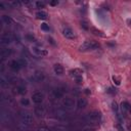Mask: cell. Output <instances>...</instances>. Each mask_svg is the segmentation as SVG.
<instances>
[{
    "instance_id": "obj_18",
    "label": "cell",
    "mask_w": 131,
    "mask_h": 131,
    "mask_svg": "<svg viewBox=\"0 0 131 131\" xmlns=\"http://www.w3.org/2000/svg\"><path fill=\"white\" fill-rule=\"evenodd\" d=\"M10 37H8V35H3L1 37V44H7L10 42Z\"/></svg>"
},
{
    "instance_id": "obj_7",
    "label": "cell",
    "mask_w": 131,
    "mask_h": 131,
    "mask_svg": "<svg viewBox=\"0 0 131 131\" xmlns=\"http://www.w3.org/2000/svg\"><path fill=\"white\" fill-rule=\"evenodd\" d=\"M20 118H21V120H23L25 123H27V124H31V123L33 122V117H32V115L29 114V113H21Z\"/></svg>"
},
{
    "instance_id": "obj_10",
    "label": "cell",
    "mask_w": 131,
    "mask_h": 131,
    "mask_svg": "<svg viewBox=\"0 0 131 131\" xmlns=\"http://www.w3.org/2000/svg\"><path fill=\"white\" fill-rule=\"evenodd\" d=\"M53 70H54V73L56 75H62L63 74V68L60 63H55L53 67Z\"/></svg>"
},
{
    "instance_id": "obj_29",
    "label": "cell",
    "mask_w": 131,
    "mask_h": 131,
    "mask_svg": "<svg viewBox=\"0 0 131 131\" xmlns=\"http://www.w3.org/2000/svg\"><path fill=\"white\" fill-rule=\"evenodd\" d=\"M48 41L52 44V45H55V42H54V39L52 38V37H48Z\"/></svg>"
},
{
    "instance_id": "obj_14",
    "label": "cell",
    "mask_w": 131,
    "mask_h": 131,
    "mask_svg": "<svg viewBox=\"0 0 131 131\" xmlns=\"http://www.w3.org/2000/svg\"><path fill=\"white\" fill-rule=\"evenodd\" d=\"M10 49H8V48H4V49H1V51H0V56H1V58H5V57H8V55L10 54Z\"/></svg>"
},
{
    "instance_id": "obj_24",
    "label": "cell",
    "mask_w": 131,
    "mask_h": 131,
    "mask_svg": "<svg viewBox=\"0 0 131 131\" xmlns=\"http://www.w3.org/2000/svg\"><path fill=\"white\" fill-rule=\"evenodd\" d=\"M35 113H36V115H38V116H42V114H43V110L41 108V106H36V108H35Z\"/></svg>"
},
{
    "instance_id": "obj_19",
    "label": "cell",
    "mask_w": 131,
    "mask_h": 131,
    "mask_svg": "<svg viewBox=\"0 0 131 131\" xmlns=\"http://www.w3.org/2000/svg\"><path fill=\"white\" fill-rule=\"evenodd\" d=\"M1 20H2L5 25H8V24L11 23V18H10L8 15H2V16H1Z\"/></svg>"
},
{
    "instance_id": "obj_21",
    "label": "cell",
    "mask_w": 131,
    "mask_h": 131,
    "mask_svg": "<svg viewBox=\"0 0 131 131\" xmlns=\"http://www.w3.org/2000/svg\"><path fill=\"white\" fill-rule=\"evenodd\" d=\"M20 103H21V105H24V106H29V105H30V100H29L28 98H21Z\"/></svg>"
},
{
    "instance_id": "obj_31",
    "label": "cell",
    "mask_w": 131,
    "mask_h": 131,
    "mask_svg": "<svg viewBox=\"0 0 131 131\" xmlns=\"http://www.w3.org/2000/svg\"><path fill=\"white\" fill-rule=\"evenodd\" d=\"M126 23H127V25H128V26H130V27H131V18H127Z\"/></svg>"
},
{
    "instance_id": "obj_12",
    "label": "cell",
    "mask_w": 131,
    "mask_h": 131,
    "mask_svg": "<svg viewBox=\"0 0 131 131\" xmlns=\"http://www.w3.org/2000/svg\"><path fill=\"white\" fill-rule=\"evenodd\" d=\"M90 32H91L93 35H95V36L104 37V34L102 33V31H100V30H98V29H96V28H94V27H91V28H90Z\"/></svg>"
},
{
    "instance_id": "obj_1",
    "label": "cell",
    "mask_w": 131,
    "mask_h": 131,
    "mask_svg": "<svg viewBox=\"0 0 131 131\" xmlns=\"http://www.w3.org/2000/svg\"><path fill=\"white\" fill-rule=\"evenodd\" d=\"M99 47V44L94 41V40H86L80 47H79V50L80 51H88V50H93V49H96Z\"/></svg>"
},
{
    "instance_id": "obj_23",
    "label": "cell",
    "mask_w": 131,
    "mask_h": 131,
    "mask_svg": "<svg viewBox=\"0 0 131 131\" xmlns=\"http://www.w3.org/2000/svg\"><path fill=\"white\" fill-rule=\"evenodd\" d=\"M41 30L42 31H45V32H49V25H47L45 23L41 24Z\"/></svg>"
},
{
    "instance_id": "obj_2",
    "label": "cell",
    "mask_w": 131,
    "mask_h": 131,
    "mask_svg": "<svg viewBox=\"0 0 131 131\" xmlns=\"http://www.w3.org/2000/svg\"><path fill=\"white\" fill-rule=\"evenodd\" d=\"M69 74H70V76H71L78 84H81V83L83 82V78H82L83 71H82L81 69H78V68L73 69V70H71V71L69 72Z\"/></svg>"
},
{
    "instance_id": "obj_6",
    "label": "cell",
    "mask_w": 131,
    "mask_h": 131,
    "mask_svg": "<svg viewBox=\"0 0 131 131\" xmlns=\"http://www.w3.org/2000/svg\"><path fill=\"white\" fill-rule=\"evenodd\" d=\"M8 66H9V68H10L12 71H14V72H16V71H18L20 68H23V67L20 66L19 61H18V60H15V59L10 60L9 63H8Z\"/></svg>"
},
{
    "instance_id": "obj_17",
    "label": "cell",
    "mask_w": 131,
    "mask_h": 131,
    "mask_svg": "<svg viewBox=\"0 0 131 131\" xmlns=\"http://www.w3.org/2000/svg\"><path fill=\"white\" fill-rule=\"evenodd\" d=\"M15 90H16V92H17L18 94H25V93H26V87L23 86V85H18V86H16Z\"/></svg>"
},
{
    "instance_id": "obj_13",
    "label": "cell",
    "mask_w": 131,
    "mask_h": 131,
    "mask_svg": "<svg viewBox=\"0 0 131 131\" xmlns=\"http://www.w3.org/2000/svg\"><path fill=\"white\" fill-rule=\"evenodd\" d=\"M33 51L37 54V55H40V56H44V55H47L48 52L44 49H41V48H37V47H34L33 48Z\"/></svg>"
},
{
    "instance_id": "obj_3",
    "label": "cell",
    "mask_w": 131,
    "mask_h": 131,
    "mask_svg": "<svg viewBox=\"0 0 131 131\" xmlns=\"http://www.w3.org/2000/svg\"><path fill=\"white\" fill-rule=\"evenodd\" d=\"M62 35H63V37H66L69 40H74L76 38V35H75L74 31L70 27H64L62 29Z\"/></svg>"
},
{
    "instance_id": "obj_15",
    "label": "cell",
    "mask_w": 131,
    "mask_h": 131,
    "mask_svg": "<svg viewBox=\"0 0 131 131\" xmlns=\"http://www.w3.org/2000/svg\"><path fill=\"white\" fill-rule=\"evenodd\" d=\"M63 93H64V91H63L61 88H56V89H54V91H53V94H54V96H55L56 98L61 97V96L63 95Z\"/></svg>"
},
{
    "instance_id": "obj_32",
    "label": "cell",
    "mask_w": 131,
    "mask_h": 131,
    "mask_svg": "<svg viewBox=\"0 0 131 131\" xmlns=\"http://www.w3.org/2000/svg\"><path fill=\"white\" fill-rule=\"evenodd\" d=\"M85 92H86L87 94H89V93H90V91H89V89H85Z\"/></svg>"
},
{
    "instance_id": "obj_20",
    "label": "cell",
    "mask_w": 131,
    "mask_h": 131,
    "mask_svg": "<svg viewBox=\"0 0 131 131\" xmlns=\"http://www.w3.org/2000/svg\"><path fill=\"white\" fill-rule=\"evenodd\" d=\"M81 28L83 29V30H90V27H89V25H88V23L85 20V19H83V20H81Z\"/></svg>"
},
{
    "instance_id": "obj_8",
    "label": "cell",
    "mask_w": 131,
    "mask_h": 131,
    "mask_svg": "<svg viewBox=\"0 0 131 131\" xmlns=\"http://www.w3.org/2000/svg\"><path fill=\"white\" fill-rule=\"evenodd\" d=\"M32 79H33V81H35V82H40V81H42V80L44 79V74H43L42 72H36V73L33 75Z\"/></svg>"
},
{
    "instance_id": "obj_26",
    "label": "cell",
    "mask_w": 131,
    "mask_h": 131,
    "mask_svg": "<svg viewBox=\"0 0 131 131\" xmlns=\"http://www.w3.org/2000/svg\"><path fill=\"white\" fill-rule=\"evenodd\" d=\"M113 80L116 83V85H120V83H121V79L120 78H118L117 76H113Z\"/></svg>"
},
{
    "instance_id": "obj_25",
    "label": "cell",
    "mask_w": 131,
    "mask_h": 131,
    "mask_svg": "<svg viewBox=\"0 0 131 131\" xmlns=\"http://www.w3.org/2000/svg\"><path fill=\"white\" fill-rule=\"evenodd\" d=\"M36 6L38 8H44L45 7V2H43V1H37L36 2Z\"/></svg>"
},
{
    "instance_id": "obj_27",
    "label": "cell",
    "mask_w": 131,
    "mask_h": 131,
    "mask_svg": "<svg viewBox=\"0 0 131 131\" xmlns=\"http://www.w3.org/2000/svg\"><path fill=\"white\" fill-rule=\"evenodd\" d=\"M26 39H28V41H34L35 40V38H34V36L32 34H27L26 35Z\"/></svg>"
},
{
    "instance_id": "obj_11",
    "label": "cell",
    "mask_w": 131,
    "mask_h": 131,
    "mask_svg": "<svg viewBox=\"0 0 131 131\" xmlns=\"http://www.w3.org/2000/svg\"><path fill=\"white\" fill-rule=\"evenodd\" d=\"M112 106H113V111H114V113L116 114V117H117L118 120L121 122L122 118H121V114H120V112H119V106H118V104H117L116 102H113V103H112Z\"/></svg>"
},
{
    "instance_id": "obj_16",
    "label": "cell",
    "mask_w": 131,
    "mask_h": 131,
    "mask_svg": "<svg viewBox=\"0 0 131 131\" xmlns=\"http://www.w3.org/2000/svg\"><path fill=\"white\" fill-rule=\"evenodd\" d=\"M87 100H86V98H79V100H78V106L79 107H81V108H84V107H86L87 106Z\"/></svg>"
},
{
    "instance_id": "obj_28",
    "label": "cell",
    "mask_w": 131,
    "mask_h": 131,
    "mask_svg": "<svg viewBox=\"0 0 131 131\" xmlns=\"http://www.w3.org/2000/svg\"><path fill=\"white\" fill-rule=\"evenodd\" d=\"M106 92L110 93V94H115V93H116V89L113 88V87H108L107 90H106Z\"/></svg>"
},
{
    "instance_id": "obj_9",
    "label": "cell",
    "mask_w": 131,
    "mask_h": 131,
    "mask_svg": "<svg viewBox=\"0 0 131 131\" xmlns=\"http://www.w3.org/2000/svg\"><path fill=\"white\" fill-rule=\"evenodd\" d=\"M36 17H37L38 19L44 20V19H46V18L48 17V13H47L46 11H44V10H39V11L36 12Z\"/></svg>"
},
{
    "instance_id": "obj_4",
    "label": "cell",
    "mask_w": 131,
    "mask_h": 131,
    "mask_svg": "<svg viewBox=\"0 0 131 131\" xmlns=\"http://www.w3.org/2000/svg\"><path fill=\"white\" fill-rule=\"evenodd\" d=\"M101 119V115L99 112H92V113H89L88 114V120L90 122H94V123H98Z\"/></svg>"
},
{
    "instance_id": "obj_30",
    "label": "cell",
    "mask_w": 131,
    "mask_h": 131,
    "mask_svg": "<svg viewBox=\"0 0 131 131\" xmlns=\"http://www.w3.org/2000/svg\"><path fill=\"white\" fill-rule=\"evenodd\" d=\"M49 4L52 5V6H53V5H57V4H58V1H53V2H50Z\"/></svg>"
},
{
    "instance_id": "obj_22",
    "label": "cell",
    "mask_w": 131,
    "mask_h": 131,
    "mask_svg": "<svg viewBox=\"0 0 131 131\" xmlns=\"http://www.w3.org/2000/svg\"><path fill=\"white\" fill-rule=\"evenodd\" d=\"M64 105L66 106H69V107H71V106H73V104H74V102L72 101V99H70V98H66V100H64Z\"/></svg>"
},
{
    "instance_id": "obj_5",
    "label": "cell",
    "mask_w": 131,
    "mask_h": 131,
    "mask_svg": "<svg viewBox=\"0 0 131 131\" xmlns=\"http://www.w3.org/2000/svg\"><path fill=\"white\" fill-rule=\"evenodd\" d=\"M43 98H44V95L42 92L38 91V92H35L33 95H32V99L35 103H41L43 101Z\"/></svg>"
}]
</instances>
